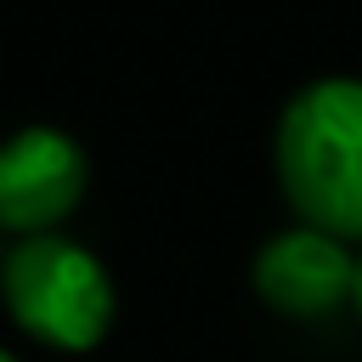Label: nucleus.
Wrapping results in <instances>:
<instances>
[{
	"instance_id": "f257e3e1",
	"label": "nucleus",
	"mask_w": 362,
	"mask_h": 362,
	"mask_svg": "<svg viewBox=\"0 0 362 362\" xmlns=\"http://www.w3.org/2000/svg\"><path fill=\"white\" fill-rule=\"evenodd\" d=\"M272 170L300 226L362 249V79H305L272 130Z\"/></svg>"
},
{
	"instance_id": "f03ea898",
	"label": "nucleus",
	"mask_w": 362,
	"mask_h": 362,
	"mask_svg": "<svg viewBox=\"0 0 362 362\" xmlns=\"http://www.w3.org/2000/svg\"><path fill=\"white\" fill-rule=\"evenodd\" d=\"M0 300L6 317L45 351H96L119 311L107 266L68 232L17 238L0 255Z\"/></svg>"
},
{
	"instance_id": "7ed1b4c3",
	"label": "nucleus",
	"mask_w": 362,
	"mask_h": 362,
	"mask_svg": "<svg viewBox=\"0 0 362 362\" xmlns=\"http://www.w3.org/2000/svg\"><path fill=\"white\" fill-rule=\"evenodd\" d=\"M90 187V158L62 124H17L0 136V232H57Z\"/></svg>"
},
{
	"instance_id": "20e7f679",
	"label": "nucleus",
	"mask_w": 362,
	"mask_h": 362,
	"mask_svg": "<svg viewBox=\"0 0 362 362\" xmlns=\"http://www.w3.org/2000/svg\"><path fill=\"white\" fill-rule=\"evenodd\" d=\"M249 283L255 294L277 311V317H300L317 322L339 305H351V283H356V249L317 232V226H283L272 232L255 260H249Z\"/></svg>"
},
{
	"instance_id": "39448f33",
	"label": "nucleus",
	"mask_w": 362,
	"mask_h": 362,
	"mask_svg": "<svg viewBox=\"0 0 362 362\" xmlns=\"http://www.w3.org/2000/svg\"><path fill=\"white\" fill-rule=\"evenodd\" d=\"M351 305H356V317H362V249H356V283H351Z\"/></svg>"
},
{
	"instance_id": "423d86ee",
	"label": "nucleus",
	"mask_w": 362,
	"mask_h": 362,
	"mask_svg": "<svg viewBox=\"0 0 362 362\" xmlns=\"http://www.w3.org/2000/svg\"><path fill=\"white\" fill-rule=\"evenodd\" d=\"M0 362H23V356H11V351H6V345H0Z\"/></svg>"
},
{
	"instance_id": "0eeeda50",
	"label": "nucleus",
	"mask_w": 362,
	"mask_h": 362,
	"mask_svg": "<svg viewBox=\"0 0 362 362\" xmlns=\"http://www.w3.org/2000/svg\"><path fill=\"white\" fill-rule=\"evenodd\" d=\"M0 255H6V249H0Z\"/></svg>"
}]
</instances>
